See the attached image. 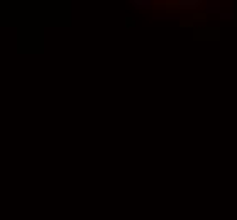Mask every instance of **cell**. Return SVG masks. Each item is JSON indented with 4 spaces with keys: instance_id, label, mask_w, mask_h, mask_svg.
<instances>
[{
    "instance_id": "6da1fadb",
    "label": "cell",
    "mask_w": 237,
    "mask_h": 220,
    "mask_svg": "<svg viewBox=\"0 0 237 220\" xmlns=\"http://www.w3.org/2000/svg\"><path fill=\"white\" fill-rule=\"evenodd\" d=\"M132 5L141 7V9H147V7H151V2L149 0H132Z\"/></svg>"
}]
</instances>
